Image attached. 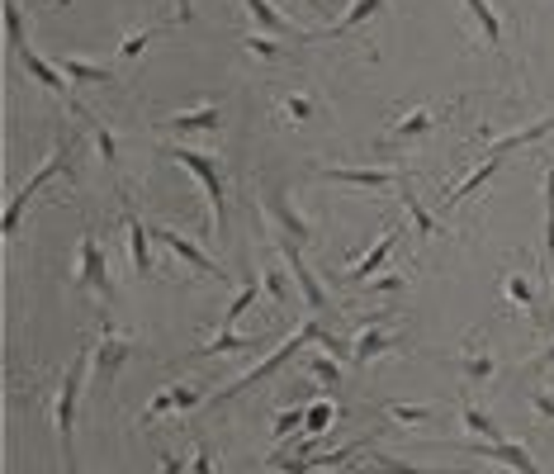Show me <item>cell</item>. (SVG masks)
Returning <instances> with one entry per match:
<instances>
[{
	"label": "cell",
	"mask_w": 554,
	"mask_h": 474,
	"mask_svg": "<svg viewBox=\"0 0 554 474\" xmlns=\"http://www.w3.org/2000/svg\"><path fill=\"white\" fill-rule=\"evenodd\" d=\"M408 285V275H398V271H389V275H379V280H370V290L375 294H398Z\"/></svg>",
	"instance_id": "obj_42"
},
{
	"label": "cell",
	"mask_w": 554,
	"mask_h": 474,
	"mask_svg": "<svg viewBox=\"0 0 554 474\" xmlns=\"http://www.w3.org/2000/svg\"><path fill=\"white\" fill-rule=\"evenodd\" d=\"M128 356H133V337L119 332L114 323H105V328H100V342L90 347V375H95V384L119 380V370H124Z\"/></svg>",
	"instance_id": "obj_6"
},
{
	"label": "cell",
	"mask_w": 554,
	"mask_h": 474,
	"mask_svg": "<svg viewBox=\"0 0 554 474\" xmlns=\"http://www.w3.org/2000/svg\"><path fill=\"white\" fill-rule=\"evenodd\" d=\"M190 474H214V451L195 441V451H190Z\"/></svg>",
	"instance_id": "obj_41"
},
{
	"label": "cell",
	"mask_w": 554,
	"mask_h": 474,
	"mask_svg": "<svg viewBox=\"0 0 554 474\" xmlns=\"http://www.w3.org/2000/svg\"><path fill=\"white\" fill-rule=\"evenodd\" d=\"M5 38H10V53L24 62V72L34 76L38 86H48V91H53L72 114H81V119H86V110L76 105V95L67 91V76L57 72L53 62H43V57L34 53V43H29V34H24V15H19V0H5Z\"/></svg>",
	"instance_id": "obj_2"
},
{
	"label": "cell",
	"mask_w": 554,
	"mask_h": 474,
	"mask_svg": "<svg viewBox=\"0 0 554 474\" xmlns=\"http://www.w3.org/2000/svg\"><path fill=\"white\" fill-rule=\"evenodd\" d=\"M280 261L289 266V275H294V285L304 290L308 313H322V309H327V290H322V285H318V275L308 271V261L299 256V242H285V237H280Z\"/></svg>",
	"instance_id": "obj_10"
},
{
	"label": "cell",
	"mask_w": 554,
	"mask_h": 474,
	"mask_svg": "<svg viewBox=\"0 0 554 474\" xmlns=\"http://www.w3.org/2000/svg\"><path fill=\"white\" fill-rule=\"evenodd\" d=\"M256 299H261V275H242V285H237V294H233V304L223 309V328H218V332H233L237 318H242V313H247Z\"/></svg>",
	"instance_id": "obj_23"
},
{
	"label": "cell",
	"mask_w": 554,
	"mask_h": 474,
	"mask_svg": "<svg viewBox=\"0 0 554 474\" xmlns=\"http://www.w3.org/2000/svg\"><path fill=\"white\" fill-rule=\"evenodd\" d=\"M251 347H256L251 337H237V332H218L214 342H204L195 356H233V351H251Z\"/></svg>",
	"instance_id": "obj_33"
},
{
	"label": "cell",
	"mask_w": 554,
	"mask_h": 474,
	"mask_svg": "<svg viewBox=\"0 0 554 474\" xmlns=\"http://www.w3.org/2000/svg\"><path fill=\"white\" fill-rule=\"evenodd\" d=\"M152 237H157V242H166V247H171V252H176L180 261H185V266H195L199 275H218L214 256H204L185 233H176V228H152ZM218 280H228V275H218Z\"/></svg>",
	"instance_id": "obj_14"
},
{
	"label": "cell",
	"mask_w": 554,
	"mask_h": 474,
	"mask_svg": "<svg viewBox=\"0 0 554 474\" xmlns=\"http://www.w3.org/2000/svg\"><path fill=\"white\" fill-rule=\"evenodd\" d=\"M266 209H270V219L280 223V237H285V242H308V237H313L308 219L299 214V209H289V200H285V190H280V185H270V190H266Z\"/></svg>",
	"instance_id": "obj_13"
},
{
	"label": "cell",
	"mask_w": 554,
	"mask_h": 474,
	"mask_svg": "<svg viewBox=\"0 0 554 474\" xmlns=\"http://www.w3.org/2000/svg\"><path fill=\"white\" fill-rule=\"evenodd\" d=\"M545 266H550L554 280V157L545 166Z\"/></svg>",
	"instance_id": "obj_30"
},
{
	"label": "cell",
	"mask_w": 554,
	"mask_h": 474,
	"mask_svg": "<svg viewBox=\"0 0 554 474\" xmlns=\"http://www.w3.org/2000/svg\"><path fill=\"white\" fill-rule=\"evenodd\" d=\"M304 370L313 375V380L322 384V389H341V365L332 361V356H322V351H308Z\"/></svg>",
	"instance_id": "obj_29"
},
{
	"label": "cell",
	"mask_w": 554,
	"mask_h": 474,
	"mask_svg": "<svg viewBox=\"0 0 554 474\" xmlns=\"http://www.w3.org/2000/svg\"><path fill=\"white\" fill-rule=\"evenodd\" d=\"M313 342H318V347H327V342H332V332L322 328L318 318H308V323H304V328H299V332H289V337H285V342H280V347H275V351H270L266 361L256 365V370H247L242 380H233V384H228V389H223V394H218V399H237L242 389H251V384H261V380H266V375H275V370H280V365H285L289 356H299V351H304V347H313Z\"/></svg>",
	"instance_id": "obj_4"
},
{
	"label": "cell",
	"mask_w": 554,
	"mask_h": 474,
	"mask_svg": "<svg viewBox=\"0 0 554 474\" xmlns=\"http://www.w3.org/2000/svg\"><path fill=\"white\" fill-rule=\"evenodd\" d=\"M531 413H536L540 422H554V394L536 389V394H531Z\"/></svg>",
	"instance_id": "obj_43"
},
{
	"label": "cell",
	"mask_w": 554,
	"mask_h": 474,
	"mask_svg": "<svg viewBox=\"0 0 554 474\" xmlns=\"http://www.w3.org/2000/svg\"><path fill=\"white\" fill-rule=\"evenodd\" d=\"M360 474H436V470H422V465H408V460H394V456H379V451H370L365 456V465H356Z\"/></svg>",
	"instance_id": "obj_28"
},
{
	"label": "cell",
	"mask_w": 554,
	"mask_h": 474,
	"mask_svg": "<svg viewBox=\"0 0 554 474\" xmlns=\"http://www.w3.org/2000/svg\"><path fill=\"white\" fill-rule=\"evenodd\" d=\"M157 157L185 166L199 185H204V200H209V219H214V233H223V204H228V181H223V162L209 157V152H195V147H171L157 143Z\"/></svg>",
	"instance_id": "obj_3"
},
{
	"label": "cell",
	"mask_w": 554,
	"mask_h": 474,
	"mask_svg": "<svg viewBox=\"0 0 554 474\" xmlns=\"http://www.w3.org/2000/svg\"><path fill=\"white\" fill-rule=\"evenodd\" d=\"M460 451H469V456H483V460H498V465H507V470L517 474H545L536 465V456L521 446V441H474V446H460Z\"/></svg>",
	"instance_id": "obj_9"
},
{
	"label": "cell",
	"mask_w": 554,
	"mask_h": 474,
	"mask_svg": "<svg viewBox=\"0 0 554 474\" xmlns=\"http://www.w3.org/2000/svg\"><path fill=\"white\" fill-rule=\"evenodd\" d=\"M460 422H465L469 437H479V441H502V427L493 422V413H488V408H479L474 399L460 403Z\"/></svg>",
	"instance_id": "obj_22"
},
{
	"label": "cell",
	"mask_w": 554,
	"mask_h": 474,
	"mask_svg": "<svg viewBox=\"0 0 554 474\" xmlns=\"http://www.w3.org/2000/svg\"><path fill=\"white\" fill-rule=\"evenodd\" d=\"M318 176L341 181V185H360V190H384V185L408 181V171H403V166H322Z\"/></svg>",
	"instance_id": "obj_8"
},
{
	"label": "cell",
	"mask_w": 554,
	"mask_h": 474,
	"mask_svg": "<svg viewBox=\"0 0 554 474\" xmlns=\"http://www.w3.org/2000/svg\"><path fill=\"white\" fill-rule=\"evenodd\" d=\"M57 72L67 76L72 86H114V67L109 62H90V57H62L57 62Z\"/></svg>",
	"instance_id": "obj_15"
},
{
	"label": "cell",
	"mask_w": 554,
	"mask_h": 474,
	"mask_svg": "<svg viewBox=\"0 0 554 474\" xmlns=\"http://www.w3.org/2000/svg\"><path fill=\"white\" fill-rule=\"evenodd\" d=\"M166 413H176V394H171V389H161L157 399H152V403L143 408V427H152V422L166 418Z\"/></svg>",
	"instance_id": "obj_38"
},
{
	"label": "cell",
	"mask_w": 554,
	"mask_h": 474,
	"mask_svg": "<svg viewBox=\"0 0 554 474\" xmlns=\"http://www.w3.org/2000/svg\"><path fill=\"white\" fill-rule=\"evenodd\" d=\"M157 474H185V460L171 456V451H161V456H157Z\"/></svg>",
	"instance_id": "obj_44"
},
{
	"label": "cell",
	"mask_w": 554,
	"mask_h": 474,
	"mask_svg": "<svg viewBox=\"0 0 554 474\" xmlns=\"http://www.w3.org/2000/svg\"><path fill=\"white\" fill-rule=\"evenodd\" d=\"M308 5H313V10H322V5H318V0H308Z\"/></svg>",
	"instance_id": "obj_47"
},
{
	"label": "cell",
	"mask_w": 554,
	"mask_h": 474,
	"mask_svg": "<svg viewBox=\"0 0 554 474\" xmlns=\"http://www.w3.org/2000/svg\"><path fill=\"white\" fill-rule=\"evenodd\" d=\"M289 266L285 271H280V266H275V261H270V266H261V290L270 294V304H275V309H285L289 304Z\"/></svg>",
	"instance_id": "obj_31"
},
{
	"label": "cell",
	"mask_w": 554,
	"mask_h": 474,
	"mask_svg": "<svg viewBox=\"0 0 554 474\" xmlns=\"http://www.w3.org/2000/svg\"><path fill=\"white\" fill-rule=\"evenodd\" d=\"M398 237H403V228H389V233L379 237L375 247H370V252L360 256L356 266H351V271L341 275V285H365V280H370V275H375L379 266H384V256H389V252H394V247H398Z\"/></svg>",
	"instance_id": "obj_16"
},
{
	"label": "cell",
	"mask_w": 554,
	"mask_h": 474,
	"mask_svg": "<svg viewBox=\"0 0 554 474\" xmlns=\"http://www.w3.org/2000/svg\"><path fill=\"white\" fill-rule=\"evenodd\" d=\"M242 48H247V53H256V57H280V53H285L275 38H261V34H242Z\"/></svg>",
	"instance_id": "obj_40"
},
{
	"label": "cell",
	"mask_w": 554,
	"mask_h": 474,
	"mask_svg": "<svg viewBox=\"0 0 554 474\" xmlns=\"http://www.w3.org/2000/svg\"><path fill=\"white\" fill-rule=\"evenodd\" d=\"M218 124H223V110H218L214 100L199 105V110H185L166 119V128H176V133H199V128H218Z\"/></svg>",
	"instance_id": "obj_24"
},
{
	"label": "cell",
	"mask_w": 554,
	"mask_h": 474,
	"mask_svg": "<svg viewBox=\"0 0 554 474\" xmlns=\"http://www.w3.org/2000/svg\"><path fill=\"white\" fill-rule=\"evenodd\" d=\"M270 432H275V441H289L294 432H304V408H280Z\"/></svg>",
	"instance_id": "obj_35"
},
{
	"label": "cell",
	"mask_w": 554,
	"mask_h": 474,
	"mask_svg": "<svg viewBox=\"0 0 554 474\" xmlns=\"http://www.w3.org/2000/svg\"><path fill=\"white\" fill-rule=\"evenodd\" d=\"M86 128L95 133V143H100V157H105V166H114V162H119V143H114V133H109V128L100 124L95 114H86Z\"/></svg>",
	"instance_id": "obj_34"
},
{
	"label": "cell",
	"mask_w": 554,
	"mask_h": 474,
	"mask_svg": "<svg viewBox=\"0 0 554 474\" xmlns=\"http://www.w3.org/2000/svg\"><path fill=\"white\" fill-rule=\"evenodd\" d=\"M157 34H161V29H138V34H128L124 43H119V62H138V57H143V48Z\"/></svg>",
	"instance_id": "obj_37"
},
{
	"label": "cell",
	"mask_w": 554,
	"mask_h": 474,
	"mask_svg": "<svg viewBox=\"0 0 554 474\" xmlns=\"http://www.w3.org/2000/svg\"><path fill=\"white\" fill-rule=\"evenodd\" d=\"M460 375H465L469 389H479L498 375V361H493V351H479V347H465L460 351Z\"/></svg>",
	"instance_id": "obj_20"
},
{
	"label": "cell",
	"mask_w": 554,
	"mask_h": 474,
	"mask_svg": "<svg viewBox=\"0 0 554 474\" xmlns=\"http://www.w3.org/2000/svg\"><path fill=\"white\" fill-rule=\"evenodd\" d=\"M62 162H67V143H62V147L53 152V157L43 162V171H38V176H29V181H24V185L15 190V200L5 204V237H15V233H19V219H24V209H29V200H34L38 190H43L48 181H53L57 171H62Z\"/></svg>",
	"instance_id": "obj_7"
},
{
	"label": "cell",
	"mask_w": 554,
	"mask_h": 474,
	"mask_svg": "<svg viewBox=\"0 0 554 474\" xmlns=\"http://www.w3.org/2000/svg\"><path fill=\"white\" fill-rule=\"evenodd\" d=\"M176 5V24H195V5L190 0H171Z\"/></svg>",
	"instance_id": "obj_45"
},
{
	"label": "cell",
	"mask_w": 554,
	"mask_h": 474,
	"mask_svg": "<svg viewBox=\"0 0 554 474\" xmlns=\"http://www.w3.org/2000/svg\"><path fill=\"white\" fill-rule=\"evenodd\" d=\"M493 171H502V157H483V162L474 166V171H469L465 181H460V185H450L446 195H441V209H446V214H450V209H460V204H465L469 195H474V190H479V185L488 181V176H493Z\"/></svg>",
	"instance_id": "obj_18"
},
{
	"label": "cell",
	"mask_w": 554,
	"mask_h": 474,
	"mask_svg": "<svg viewBox=\"0 0 554 474\" xmlns=\"http://www.w3.org/2000/svg\"><path fill=\"white\" fill-rule=\"evenodd\" d=\"M124 233H128V256H133V271L147 280L157 266H152V252H147V228H143V219H138L133 209H124Z\"/></svg>",
	"instance_id": "obj_19"
},
{
	"label": "cell",
	"mask_w": 554,
	"mask_h": 474,
	"mask_svg": "<svg viewBox=\"0 0 554 474\" xmlns=\"http://www.w3.org/2000/svg\"><path fill=\"white\" fill-rule=\"evenodd\" d=\"M379 413H384L389 422H398V427H422V422H431L427 403H394V399H384V403H379Z\"/></svg>",
	"instance_id": "obj_27"
},
{
	"label": "cell",
	"mask_w": 554,
	"mask_h": 474,
	"mask_svg": "<svg viewBox=\"0 0 554 474\" xmlns=\"http://www.w3.org/2000/svg\"><path fill=\"white\" fill-rule=\"evenodd\" d=\"M403 204H408V214H412V223H417V233H422V237H441V223H436L427 209L417 204V195H412V190H403Z\"/></svg>",
	"instance_id": "obj_36"
},
{
	"label": "cell",
	"mask_w": 554,
	"mask_h": 474,
	"mask_svg": "<svg viewBox=\"0 0 554 474\" xmlns=\"http://www.w3.org/2000/svg\"><path fill=\"white\" fill-rule=\"evenodd\" d=\"M531 365H536V370H545V365H554V342H550V347H545V351H540V356H536V361H531Z\"/></svg>",
	"instance_id": "obj_46"
},
{
	"label": "cell",
	"mask_w": 554,
	"mask_h": 474,
	"mask_svg": "<svg viewBox=\"0 0 554 474\" xmlns=\"http://www.w3.org/2000/svg\"><path fill=\"white\" fill-rule=\"evenodd\" d=\"M332 418H337V408H332L327 399L308 403V408H304V437H322V432L332 427Z\"/></svg>",
	"instance_id": "obj_32"
},
{
	"label": "cell",
	"mask_w": 554,
	"mask_h": 474,
	"mask_svg": "<svg viewBox=\"0 0 554 474\" xmlns=\"http://www.w3.org/2000/svg\"><path fill=\"white\" fill-rule=\"evenodd\" d=\"M465 10L474 15V24H479L483 43H488L493 53H502V15L493 10V0H465Z\"/></svg>",
	"instance_id": "obj_21"
},
{
	"label": "cell",
	"mask_w": 554,
	"mask_h": 474,
	"mask_svg": "<svg viewBox=\"0 0 554 474\" xmlns=\"http://www.w3.org/2000/svg\"><path fill=\"white\" fill-rule=\"evenodd\" d=\"M275 114H280L285 124L299 128V124H313V119L322 114V105H318V95L299 86V91H285L280 100H275Z\"/></svg>",
	"instance_id": "obj_17"
},
{
	"label": "cell",
	"mask_w": 554,
	"mask_h": 474,
	"mask_svg": "<svg viewBox=\"0 0 554 474\" xmlns=\"http://www.w3.org/2000/svg\"><path fill=\"white\" fill-rule=\"evenodd\" d=\"M502 299H507L512 309H536V285H531V275L502 271Z\"/></svg>",
	"instance_id": "obj_26"
},
{
	"label": "cell",
	"mask_w": 554,
	"mask_h": 474,
	"mask_svg": "<svg viewBox=\"0 0 554 474\" xmlns=\"http://www.w3.org/2000/svg\"><path fill=\"white\" fill-rule=\"evenodd\" d=\"M86 370H90V347H81L67 365V375L57 384L53 399V422H57V441H62V470L76 474V413H81V389H86Z\"/></svg>",
	"instance_id": "obj_1"
},
{
	"label": "cell",
	"mask_w": 554,
	"mask_h": 474,
	"mask_svg": "<svg viewBox=\"0 0 554 474\" xmlns=\"http://www.w3.org/2000/svg\"><path fill=\"white\" fill-rule=\"evenodd\" d=\"M171 394H176V413H190L195 403H204V389H199V384H171Z\"/></svg>",
	"instance_id": "obj_39"
},
{
	"label": "cell",
	"mask_w": 554,
	"mask_h": 474,
	"mask_svg": "<svg viewBox=\"0 0 554 474\" xmlns=\"http://www.w3.org/2000/svg\"><path fill=\"white\" fill-rule=\"evenodd\" d=\"M76 290H90V294H100V299H114V275H109V256L105 247H100V237L81 233V247H76V280H72Z\"/></svg>",
	"instance_id": "obj_5"
},
{
	"label": "cell",
	"mask_w": 554,
	"mask_h": 474,
	"mask_svg": "<svg viewBox=\"0 0 554 474\" xmlns=\"http://www.w3.org/2000/svg\"><path fill=\"white\" fill-rule=\"evenodd\" d=\"M436 119H441V114L427 110V105H417V110H403V114H394V119L384 124L379 143H412V138H427L431 128H436Z\"/></svg>",
	"instance_id": "obj_12"
},
{
	"label": "cell",
	"mask_w": 554,
	"mask_h": 474,
	"mask_svg": "<svg viewBox=\"0 0 554 474\" xmlns=\"http://www.w3.org/2000/svg\"><path fill=\"white\" fill-rule=\"evenodd\" d=\"M389 351H398V337L389 332V318L379 313L375 323H365V328L356 332V342H351V361L370 365V361H379V356H389Z\"/></svg>",
	"instance_id": "obj_11"
},
{
	"label": "cell",
	"mask_w": 554,
	"mask_h": 474,
	"mask_svg": "<svg viewBox=\"0 0 554 474\" xmlns=\"http://www.w3.org/2000/svg\"><path fill=\"white\" fill-rule=\"evenodd\" d=\"M242 5H247V15L256 19L266 34H294V24L280 15V5H275V0H242Z\"/></svg>",
	"instance_id": "obj_25"
}]
</instances>
